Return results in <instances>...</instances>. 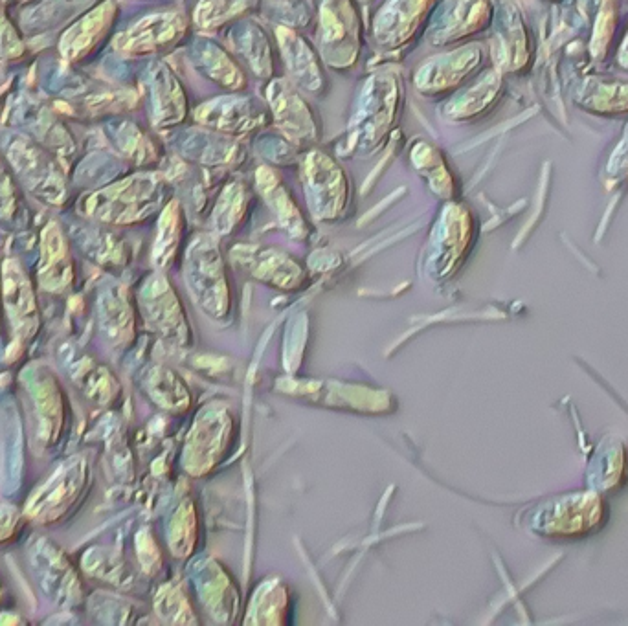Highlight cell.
<instances>
[{
	"label": "cell",
	"instance_id": "1",
	"mask_svg": "<svg viewBox=\"0 0 628 626\" xmlns=\"http://www.w3.org/2000/svg\"><path fill=\"white\" fill-rule=\"evenodd\" d=\"M606 518L603 496L590 491L568 492L540 509L535 529L551 540H577L597 533L605 526Z\"/></svg>",
	"mask_w": 628,
	"mask_h": 626
},
{
	"label": "cell",
	"instance_id": "2",
	"mask_svg": "<svg viewBox=\"0 0 628 626\" xmlns=\"http://www.w3.org/2000/svg\"><path fill=\"white\" fill-rule=\"evenodd\" d=\"M357 21L349 4L335 0L326 4L322 15V48L327 59H337L335 63L349 65L353 63V54L357 50Z\"/></svg>",
	"mask_w": 628,
	"mask_h": 626
},
{
	"label": "cell",
	"instance_id": "3",
	"mask_svg": "<svg viewBox=\"0 0 628 626\" xmlns=\"http://www.w3.org/2000/svg\"><path fill=\"white\" fill-rule=\"evenodd\" d=\"M395 4L386 6L377 21V39L384 45H399L404 39L412 37V28L419 24L423 13L428 12L430 2L434 0H393Z\"/></svg>",
	"mask_w": 628,
	"mask_h": 626
},
{
	"label": "cell",
	"instance_id": "4",
	"mask_svg": "<svg viewBox=\"0 0 628 626\" xmlns=\"http://www.w3.org/2000/svg\"><path fill=\"white\" fill-rule=\"evenodd\" d=\"M199 122L210 127H217L221 131H247L258 125V118H265V114L254 109V105L248 100H223L210 101L204 107L195 112Z\"/></svg>",
	"mask_w": 628,
	"mask_h": 626
},
{
	"label": "cell",
	"instance_id": "5",
	"mask_svg": "<svg viewBox=\"0 0 628 626\" xmlns=\"http://www.w3.org/2000/svg\"><path fill=\"white\" fill-rule=\"evenodd\" d=\"M195 56H199V65H201L202 70L214 81L221 83L223 87L237 89V87L245 85L243 74L239 72L234 61L228 59L221 48L210 45V43H204V45L195 43Z\"/></svg>",
	"mask_w": 628,
	"mask_h": 626
},
{
	"label": "cell",
	"instance_id": "6",
	"mask_svg": "<svg viewBox=\"0 0 628 626\" xmlns=\"http://www.w3.org/2000/svg\"><path fill=\"white\" fill-rule=\"evenodd\" d=\"M6 307L12 316V322L19 329V335L28 336L30 322L35 320V305L30 287L26 289L24 281H6Z\"/></svg>",
	"mask_w": 628,
	"mask_h": 626
},
{
	"label": "cell",
	"instance_id": "7",
	"mask_svg": "<svg viewBox=\"0 0 628 626\" xmlns=\"http://www.w3.org/2000/svg\"><path fill=\"white\" fill-rule=\"evenodd\" d=\"M256 0H202L199 10H195V21L201 26L223 23L232 15L248 10Z\"/></svg>",
	"mask_w": 628,
	"mask_h": 626
},
{
	"label": "cell",
	"instance_id": "8",
	"mask_svg": "<svg viewBox=\"0 0 628 626\" xmlns=\"http://www.w3.org/2000/svg\"><path fill=\"white\" fill-rule=\"evenodd\" d=\"M274 109H276V114H278V118H280V122L287 127L289 122L292 120V125L296 127V129H302L303 138H309L311 133H313V123H311V116H309V112H307V107H305V103H302V100L298 98V96H294V94H281L280 100L276 101V105H274Z\"/></svg>",
	"mask_w": 628,
	"mask_h": 626
},
{
	"label": "cell",
	"instance_id": "9",
	"mask_svg": "<svg viewBox=\"0 0 628 626\" xmlns=\"http://www.w3.org/2000/svg\"><path fill=\"white\" fill-rule=\"evenodd\" d=\"M605 456L601 458V472H599V483L595 487L608 491L612 487H616L617 481L623 480V470H625V448L614 447L606 448Z\"/></svg>",
	"mask_w": 628,
	"mask_h": 626
}]
</instances>
